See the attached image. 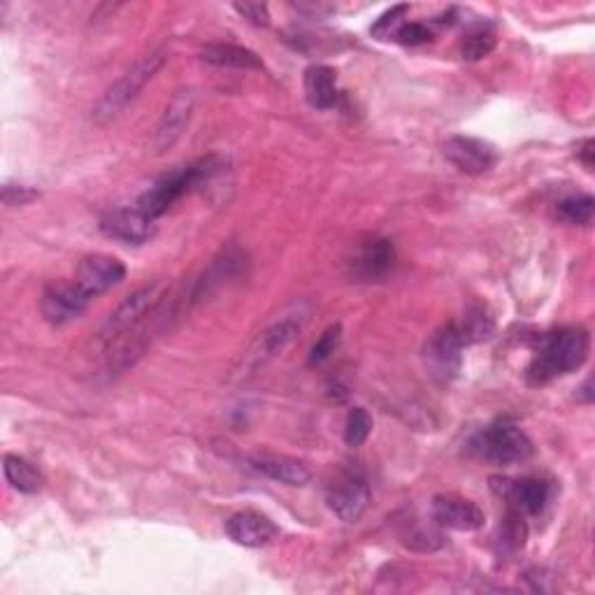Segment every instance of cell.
I'll return each instance as SVG.
<instances>
[{
	"instance_id": "cell-1",
	"label": "cell",
	"mask_w": 595,
	"mask_h": 595,
	"mask_svg": "<svg viewBox=\"0 0 595 595\" xmlns=\"http://www.w3.org/2000/svg\"><path fill=\"white\" fill-rule=\"evenodd\" d=\"M591 337L584 328L570 326L549 333L542 340L533 363L528 365V384L542 386L562 375H570L588 359Z\"/></svg>"
},
{
	"instance_id": "cell-2",
	"label": "cell",
	"mask_w": 595,
	"mask_h": 595,
	"mask_svg": "<svg viewBox=\"0 0 595 595\" xmlns=\"http://www.w3.org/2000/svg\"><path fill=\"white\" fill-rule=\"evenodd\" d=\"M223 166H227V158H221L219 154H210L205 158H198L196 164H191L182 170H174L166 177H160L154 186L142 193L138 201V210H142L152 219H158L160 215H166L184 193L210 182L212 177H217L223 170Z\"/></svg>"
},
{
	"instance_id": "cell-3",
	"label": "cell",
	"mask_w": 595,
	"mask_h": 595,
	"mask_svg": "<svg viewBox=\"0 0 595 595\" xmlns=\"http://www.w3.org/2000/svg\"><path fill=\"white\" fill-rule=\"evenodd\" d=\"M166 61H168V52L166 50H156L147 56H142L135 66L124 73L117 82H112L105 93L99 99V103H95L93 112H91V117L95 124H109V121H115L121 112L131 105L140 91L147 87L154 75L166 66Z\"/></svg>"
},
{
	"instance_id": "cell-4",
	"label": "cell",
	"mask_w": 595,
	"mask_h": 595,
	"mask_svg": "<svg viewBox=\"0 0 595 595\" xmlns=\"http://www.w3.org/2000/svg\"><path fill=\"white\" fill-rule=\"evenodd\" d=\"M470 452L491 465H514L523 463L535 454V444L526 436V430L519 428L509 419H501L489 428L479 430L470 440Z\"/></svg>"
},
{
	"instance_id": "cell-5",
	"label": "cell",
	"mask_w": 595,
	"mask_h": 595,
	"mask_svg": "<svg viewBox=\"0 0 595 595\" xmlns=\"http://www.w3.org/2000/svg\"><path fill=\"white\" fill-rule=\"evenodd\" d=\"M166 300V284L154 282L138 288L128 298H124L117 310L112 312L103 326V335L105 337H119L126 331L135 328L138 324H142L144 319H147L154 310H158V305Z\"/></svg>"
},
{
	"instance_id": "cell-6",
	"label": "cell",
	"mask_w": 595,
	"mask_h": 595,
	"mask_svg": "<svg viewBox=\"0 0 595 595\" xmlns=\"http://www.w3.org/2000/svg\"><path fill=\"white\" fill-rule=\"evenodd\" d=\"M326 503L337 519L345 523H357L370 505V487L361 473H345L337 477L328 493Z\"/></svg>"
},
{
	"instance_id": "cell-7",
	"label": "cell",
	"mask_w": 595,
	"mask_h": 595,
	"mask_svg": "<svg viewBox=\"0 0 595 595\" xmlns=\"http://www.w3.org/2000/svg\"><path fill=\"white\" fill-rule=\"evenodd\" d=\"M91 298L75 282H52L42 292L40 312L50 324L63 326L82 316Z\"/></svg>"
},
{
	"instance_id": "cell-8",
	"label": "cell",
	"mask_w": 595,
	"mask_h": 595,
	"mask_svg": "<svg viewBox=\"0 0 595 595\" xmlns=\"http://www.w3.org/2000/svg\"><path fill=\"white\" fill-rule=\"evenodd\" d=\"M126 280V266L107 254H91L79 261L75 270V284L82 288L89 298L109 292Z\"/></svg>"
},
{
	"instance_id": "cell-9",
	"label": "cell",
	"mask_w": 595,
	"mask_h": 595,
	"mask_svg": "<svg viewBox=\"0 0 595 595\" xmlns=\"http://www.w3.org/2000/svg\"><path fill=\"white\" fill-rule=\"evenodd\" d=\"M193 105H196V99H193L191 89H180L172 95L168 107L164 109V115H160L156 124V131L152 138L154 154H166L174 147V142L184 135L193 115Z\"/></svg>"
},
{
	"instance_id": "cell-10",
	"label": "cell",
	"mask_w": 595,
	"mask_h": 595,
	"mask_svg": "<svg viewBox=\"0 0 595 595\" xmlns=\"http://www.w3.org/2000/svg\"><path fill=\"white\" fill-rule=\"evenodd\" d=\"M444 156L454 168L473 177L493 170L497 164V152L493 144L470 135L449 138L444 142Z\"/></svg>"
},
{
	"instance_id": "cell-11",
	"label": "cell",
	"mask_w": 595,
	"mask_h": 595,
	"mask_svg": "<svg viewBox=\"0 0 595 595\" xmlns=\"http://www.w3.org/2000/svg\"><path fill=\"white\" fill-rule=\"evenodd\" d=\"M101 231L124 245H144L156 235V219L147 217L138 207H121L101 219Z\"/></svg>"
},
{
	"instance_id": "cell-12",
	"label": "cell",
	"mask_w": 595,
	"mask_h": 595,
	"mask_svg": "<svg viewBox=\"0 0 595 595\" xmlns=\"http://www.w3.org/2000/svg\"><path fill=\"white\" fill-rule=\"evenodd\" d=\"M465 347L468 345H465L456 324H444L442 328H438L426 345V359L432 367V373L440 375L447 381L456 377V373L461 370Z\"/></svg>"
},
{
	"instance_id": "cell-13",
	"label": "cell",
	"mask_w": 595,
	"mask_h": 595,
	"mask_svg": "<svg viewBox=\"0 0 595 595\" xmlns=\"http://www.w3.org/2000/svg\"><path fill=\"white\" fill-rule=\"evenodd\" d=\"M432 521L440 528L461 530V533H473L484 526L487 517L481 507L468 497L461 495H436L432 497Z\"/></svg>"
},
{
	"instance_id": "cell-14",
	"label": "cell",
	"mask_w": 595,
	"mask_h": 595,
	"mask_svg": "<svg viewBox=\"0 0 595 595\" xmlns=\"http://www.w3.org/2000/svg\"><path fill=\"white\" fill-rule=\"evenodd\" d=\"M396 266V247L391 240L373 237L353 256L349 268L359 282H381Z\"/></svg>"
},
{
	"instance_id": "cell-15",
	"label": "cell",
	"mask_w": 595,
	"mask_h": 595,
	"mask_svg": "<svg viewBox=\"0 0 595 595\" xmlns=\"http://www.w3.org/2000/svg\"><path fill=\"white\" fill-rule=\"evenodd\" d=\"M223 530H227V535L240 544L247 546V549H259V546L270 544L280 535V528L275 526V521L268 519L266 514L259 512H235L233 517L227 519L223 523Z\"/></svg>"
},
{
	"instance_id": "cell-16",
	"label": "cell",
	"mask_w": 595,
	"mask_h": 595,
	"mask_svg": "<svg viewBox=\"0 0 595 595\" xmlns=\"http://www.w3.org/2000/svg\"><path fill=\"white\" fill-rule=\"evenodd\" d=\"M493 489L505 495V501L517 509L519 514H528L535 517L549 501V484L538 477H523V479H491Z\"/></svg>"
},
{
	"instance_id": "cell-17",
	"label": "cell",
	"mask_w": 595,
	"mask_h": 595,
	"mask_svg": "<svg viewBox=\"0 0 595 595\" xmlns=\"http://www.w3.org/2000/svg\"><path fill=\"white\" fill-rule=\"evenodd\" d=\"M249 468L286 487H305L312 479L308 465L292 456H277V454L254 456L249 458Z\"/></svg>"
},
{
	"instance_id": "cell-18",
	"label": "cell",
	"mask_w": 595,
	"mask_h": 595,
	"mask_svg": "<svg viewBox=\"0 0 595 595\" xmlns=\"http://www.w3.org/2000/svg\"><path fill=\"white\" fill-rule=\"evenodd\" d=\"M201 61L210 63L215 68L229 70H263L261 56L247 50V47L231 44V42H212L201 50Z\"/></svg>"
},
{
	"instance_id": "cell-19",
	"label": "cell",
	"mask_w": 595,
	"mask_h": 595,
	"mask_svg": "<svg viewBox=\"0 0 595 595\" xmlns=\"http://www.w3.org/2000/svg\"><path fill=\"white\" fill-rule=\"evenodd\" d=\"M302 87L305 99H308V103L316 109H331L337 105V99H340L335 70L328 66H321V63L305 70Z\"/></svg>"
},
{
	"instance_id": "cell-20",
	"label": "cell",
	"mask_w": 595,
	"mask_h": 595,
	"mask_svg": "<svg viewBox=\"0 0 595 595\" xmlns=\"http://www.w3.org/2000/svg\"><path fill=\"white\" fill-rule=\"evenodd\" d=\"M3 473H5V479L8 484L20 491V493H40L42 487H44V475L36 468L34 463L26 461L24 456H14V454H8L3 458Z\"/></svg>"
},
{
	"instance_id": "cell-21",
	"label": "cell",
	"mask_w": 595,
	"mask_h": 595,
	"mask_svg": "<svg viewBox=\"0 0 595 595\" xmlns=\"http://www.w3.org/2000/svg\"><path fill=\"white\" fill-rule=\"evenodd\" d=\"M300 331H302V321H298L294 316L275 321V324H272L261 337V349L266 357H277L280 351H284L288 345L296 340Z\"/></svg>"
},
{
	"instance_id": "cell-22",
	"label": "cell",
	"mask_w": 595,
	"mask_h": 595,
	"mask_svg": "<svg viewBox=\"0 0 595 595\" xmlns=\"http://www.w3.org/2000/svg\"><path fill=\"white\" fill-rule=\"evenodd\" d=\"M456 326L463 335L465 345H475L481 340H489L495 331V321L484 308H473L468 310V314H465L463 324H456Z\"/></svg>"
},
{
	"instance_id": "cell-23",
	"label": "cell",
	"mask_w": 595,
	"mask_h": 595,
	"mask_svg": "<svg viewBox=\"0 0 595 595\" xmlns=\"http://www.w3.org/2000/svg\"><path fill=\"white\" fill-rule=\"evenodd\" d=\"M558 217L562 221L572 223V227H588L595 212L593 196H570L558 203Z\"/></svg>"
},
{
	"instance_id": "cell-24",
	"label": "cell",
	"mask_w": 595,
	"mask_h": 595,
	"mask_svg": "<svg viewBox=\"0 0 595 595\" xmlns=\"http://www.w3.org/2000/svg\"><path fill=\"white\" fill-rule=\"evenodd\" d=\"M495 44H497V40H495V36L491 34L489 28H475V30H470L468 36L463 38L461 56L465 61H481L495 50Z\"/></svg>"
},
{
	"instance_id": "cell-25",
	"label": "cell",
	"mask_w": 595,
	"mask_h": 595,
	"mask_svg": "<svg viewBox=\"0 0 595 595\" xmlns=\"http://www.w3.org/2000/svg\"><path fill=\"white\" fill-rule=\"evenodd\" d=\"M370 432H373V416L365 408H353L347 416V426H345V440L349 447H361Z\"/></svg>"
},
{
	"instance_id": "cell-26",
	"label": "cell",
	"mask_w": 595,
	"mask_h": 595,
	"mask_svg": "<svg viewBox=\"0 0 595 595\" xmlns=\"http://www.w3.org/2000/svg\"><path fill=\"white\" fill-rule=\"evenodd\" d=\"M340 340H342V326H340V324L328 326V328L324 331V335H321L319 340L314 342V347H312V351H310L308 363H310L312 367H314V365H321V363H326V361L333 357V353H335V349L340 347Z\"/></svg>"
},
{
	"instance_id": "cell-27",
	"label": "cell",
	"mask_w": 595,
	"mask_h": 595,
	"mask_svg": "<svg viewBox=\"0 0 595 595\" xmlns=\"http://www.w3.org/2000/svg\"><path fill=\"white\" fill-rule=\"evenodd\" d=\"M410 12V5H396L391 10H386L381 17L375 22V26L370 28V34H373L377 40H389L391 36L396 38L398 28L403 26L405 22V14Z\"/></svg>"
},
{
	"instance_id": "cell-28",
	"label": "cell",
	"mask_w": 595,
	"mask_h": 595,
	"mask_svg": "<svg viewBox=\"0 0 595 595\" xmlns=\"http://www.w3.org/2000/svg\"><path fill=\"white\" fill-rule=\"evenodd\" d=\"M405 544L410 546V549L414 552H436L442 546V535L438 533V530H430V528H416L412 530V533L405 538Z\"/></svg>"
},
{
	"instance_id": "cell-29",
	"label": "cell",
	"mask_w": 595,
	"mask_h": 595,
	"mask_svg": "<svg viewBox=\"0 0 595 595\" xmlns=\"http://www.w3.org/2000/svg\"><path fill=\"white\" fill-rule=\"evenodd\" d=\"M40 193L36 189H30L26 184H3V203L8 207H24L28 203H34Z\"/></svg>"
},
{
	"instance_id": "cell-30",
	"label": "cell",
	"mask_w": 595,
	"mask_h": 595,
	"mask_svg": "<svg viewBox=\"0 0 595 595\" xmlns=\"http://www.w3.org/2000/svg\"><path fill=\"white\" fill-rule=\"evenodd\" d=\"M396 40L400 44H410V47H416V44H426L432 40V34L424 26V24H403L398 28L396 34Z\"/></svg>"
},
{
	"instance_id": "cell-31",
	"label": "cell",
	"mask_w": 595,
	"mask_h": 595,
	"mask_svg": "<svg viewBox=\"0 0 595 595\" xmlns=\"http://www.w3.org/2000/svg\"><path fill=\"white\" fill-rule=\"evenodd\" d=\"M233 10L256 26H270V12L266 3H235Z\"/></svg>"
},
{
	"instance_id": "cell-32",
	"label": "cell",
	"mask_w": 595,
	"mask_h": 595,
	"mask_svg": "<svg viewBox=\"0 0 595 595\" xmlns=\"http://www.w3.org/2000/svg\"><path fill=\"white\" fill-rule=\"evenodd\" d=\"M595 147V142L593 140H584V144H582V147H579L577 150V156H579V160H582V164L591 170L593 168V150Z\"/></svg>"
}]
</instances>
